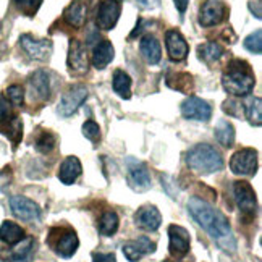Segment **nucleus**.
<instances>
[{
  "label": "nucleus",
  "instance_id": "obj_1",
  "mask_svg": "<svg viewBox=\"0 0 262 262\" xmlns=\"http://www.w3.org/2000/svg\"><path fill=\"white\" fill-rule=\"evenodd\" d=\"M188 210L198 225L207 231V235L212 238L215 243L227 251V253H235L236 251V239L231 233V227L227 217L217 210L212 204L201 198H191L188 201Z\"/></svg>",
  "mask_w": 262,
  "mask_h": 262
},
{
  "label": "nucleus",
  "instance_id": "obj_2",
  "mask_svg": "<svg viewBox=\"0 0 262 262\" xmlns=\"http://www.w3.org/2000/svg\"><path fill=\"white\" fill-rule=\"evenodd\" d=\"M256 78L246 62L233 60L222 76V86L231 96H248L254 89Z\"/></svg>",
  "mask_w": 262,
  "mask_h": 262
},
{
  "label": "nucleus",
  "instance_id": "obj_3",
  "mask_svg": "<svg viewBox=\"0 0 262 262\" xmlns=\"http://www.w3.org/2000/svg\"><path fill=\"white\" fill-rule=\"evenodd\" d=\"M188 167L199 175H210L224 168V157L214 146L201 143L189 149L186 157Z\"/></svg>",
  "mask_w": 262,
  "mask_h": 262
},
{
  "label": "nucleus",
  "instance_id": "obj_4",
  "mask_svg": "<svg viewBox=\"0 0 262 262\" xmlns=\"http://www.w3.org/2000/svg\"><path fill=\"white\" fill-rule=\"evenodd\" d=\"M49 245L58 256L65 259L72 257L79 246V239L73 230L68 228H52L49 235Z\"/></svg>",
  "mask_w": 262,
  "mask_h": 262
},
{
  "label": "nucleus",
  "instance_id": "obj_5",
  "mask_svg": "<svg viewBox=\"0 0 262 262\" xmlns=\"http://www.w3.org/2000/svg\"><path fill=\"white\" fill-rule=\"evenodd\" d=\"M233 196L241 215L246 219H253L257 212V199L253 186L246 181H236L233 185Z\"/></svg>",
  "mask_w": 262,
  "mask_h": 262
},
{
  "label": "nucleus",
  "instance_id": "obj_6",
  "mask_svg": "<svg viewBox=\"0 0 262 262\" xmlns=\"http://www.w3.org/2000/svg\"><path fill=\"white\" fill-rule=\"evenodd\" d=\"M230 170L235 175L253 177L257 170V152L254 149H241L230 159Z\"/></svg>",
  "mask_w": 262,
  "mask_h": 262
},
{
  "label": "nucleus",
  "instance_id": "obj_7",
  "mask_svg": "<svg viewBox=\"0 0 262 262\" xmlns=\"http://www.w3.org/2000/svg\"><path fill=\"white\" fill-rule=\"evenodd\" d=\"M10 209L16 219L23 222H39L41 220V209L34 201L28 199L25 196H12L10 198Z\"/></svg>",
  "mask_w": 262,
  "mask_h": 262
},
{
  "label": "nucleus",
  "instance_id": "obj_8",
  "mask_svg": "<svg viewBox=\"0 0 262 262\" xmlns=\"http://www.w3.org/2000/svg\"><path fill=\"white\" fill-rule=\"evenodd\" d=\"M86 97H88V89L83 84L72 86L62 96V99H60L58 114L62 115V117L73 115L76 110L79 108V105H81L84 100H86Z\"/></svg>",
  "mask_w": 262,
  "mask_h": 262
},
{
  "label": "nucleus",
  "instance_id": "obj_9",
  "mask_svg": "<svg viewBox=\"0 0 262 262\" xmlns=\"http://www.w3.org/2000/svg\"><path fill=\"white\" fill-rule=\"evenodd\" d=\"M120 13H122V4H120V0H104L97 10L96 23L100 29L110 31V29L115 28Z\"/></svg>",
  "mask_w": 262,
  "mask_h": 262
},
{
  "label": "nucleus",
  "instance_id": "obj_10",
  "mask_svg": "<svg viewBox=\"0 0 262 262\" xmlns=\"http://www.w3.org/2000/svg\"><path fill=\"white\" fill-rule=\"evenodd\" d=\"M19 44L25 52L34 60H47L54 49L50 39H36L29 34H23L19 37Z\"/></svg>",
  "mask_w": 262,
  "mask_h": 262
},
{
  "label": "nucleus",
  "instance_id": "obj_11",
  "mask_svg": "<svg viewBox=\"0 0 262 262\" xmlns=\"http://www.w3.org/2000/svg\"><path fill=\"white\" fill-rule=\"evenodd\" d=\"M181 115L196 122H209L212 117V107L199 97H188L181 104Z\"/></svg>",
  "mask_w": 262,
  "mask_h": 262
},
{
  "label": "nucleus",
  "instance_id": "obj_12",
  "mask_svg": "<svg viewBox=\"0 0 262 262\" xmlns=\"http://www.w3.org/2000/svg\"><path fill=\"white\" fill-rule=\"evenodd\" d=\"M128 168V181L129 186L135 191H147L150 188V175L146 164L139 162L136 159H128L126 162Z\"/></svg>",
  "mask_w": 262,
  "mask_h": 262
},
{
  "label": "nucleus",
  "instance_id": "obj_13",
  "mask_svg": "<svg viewBox=\"0 0 262 262\" xmlns=\"http://www.w3.org/2000/svg\"><path fill=\"white\" fill-rule=\"evenodd\" d=\"M168 238H170V245L168 251L175 259L185 257L189 253V233L180 225H170L168 227Z\"/></svg>",
  "mask_w": 262,
  "mask_h": 262
},
{
  "label": "nucleus",
  "instance_id": "obj_14",
  "mask_svg": "<svg viewBox=\"0 0 262 262\" xmlns=\"http://www.w3.org/2000/svg\"><path fill=\"white\" fill-rule=\"evenodd\" d=\"M225 4L222 0H206L199 10V25L201 26H215L225 18Z\"/></svg>",
  "mask_w": 262,
  "mask_h": 262
},
{
  "label": "nucleus",
  "instance_id": "obj_15",
  "mask_svg": "<svg viewBox=\"0 0 262 262\" xmlns=\"http://www.w3.org/2000/svg\"><path fill=\"white\" fill-rule=\"evenodd\" d=\"M68 70L73 75H84L88 72V55L83 44L72 39L68 50Z\"/></svg>",
  "mask_w": 262,
  "mask_h": 262
},
{
  "label": "nucleus",
  "instance_id": "obj_16",
  "mask_svg": "<svg viewBox=\"0 0 262 262\" xmlns=\"http://www.w3.org/2000/svg\"><path fill=\"white\" fill-rule=\"evenodd\" d=\"M156 251V243L147 236H139L138 239L128 241L123 245V254L129 262H138L143 256L152 254Z\"/></svg>",
  "mask_w": 262,
  "mask_h": 262
},
{
  "label": "nucleus",
  "instance_id": "obj_17",
  "mask_svg": "<svg viewBox=\"0 0 262 262\" xmlns=\"http://www.w3.org/2000/svg\"><path fill=\"white\" fill-rule=\"evenodd\" d=\"M165 46H167L168 57L172 58L173 62H181V60H185L189 52V47H188V42L185 41V37L178 31H175V29L167 31Z\"/></svg>",
  "mask_w": 262,
  "mask_h": 262
},
{
  "label": "nucleus",
  "instance_id": "obj_18",
  "mask_svg": "<svg viewBox=\"0 0 262 262\" xmlns=\"http://www.w3.org/2000/svg\"><path fill=\"white\" fill-rule=\"evenodd\" d=\"M29 91L31 96L36 100H47L52 93V86H50V75L44 70H37L29 78Z\"/></svg>",
  "mask_w": 262,
  "mask_h": 262
},
{
  "label": "nucleus",
  "instance_id": "obj_19",
  "mask_svg": "<svg viewBox=\"0 0 262 262\" xmlns=\"http://www.w3.org/2000/svg\"><path fill=\"white\" fill-rule=\"evenodd\" d=\"M135 222L139 228H143L146 231H156L160 227V224H162V215H160L157 207L144 206L136 212Z\"/></svg>",
  "mask_w": 262,
  "mask_h": 262
},
{
  "label": "nucleus",
  "instance_id": "obj_20",
  "mask_svg": "<svg viewBox=\"0 0 262 262\" xmlns=\"http://www.w3.org/2000/svg\"><path fill=\"white\" fill-rule=\"evenodd\" d=\"M81 170L83 167H81V162H79V159L75 156H70L63 160L62 165H60L58 180L62 181L63 185H73L78 180V177L81 175Z\"/></svg>",
  "mask_w": 262,
  "mask_h": 262
},
{
  "label": "nucleus",
  "instance_id": "obj_21",
  "mask_svg": "<svg viewBox=\"0 0 262 262\" xmlns=\"http://www.w3.org/2000/svg\"><path fill=\"white\" fill-rule=\"evenodd\" d=\"M139 50L141 55L144 57V60L150 65H157L160 62V57H162V49H160L159 41L154 36H144L139 42Z\"/></svg>",
  "mask_w": 262,
  "mask_h": 262
},
{
  "label": "nucleus",
  "instance_id": "obj_22",
  "mask_svg": "<svg viewBox=\"0 0 262 262\" xmlns=\"http://www.w3.org/2000/svg\"><path fill=\"white\" fill-rule=\"evenodd\" d=\"M115 57V49L112 46V42L104 39L100 41L96 47H94V52H93V65L97 70H104L110 62L114 60Z\"/></svg>",
  "mask_w": 262,
  "mask_h": 262
},
{
  "label": "nucleus",
  "instance_id": "obj_23",
  "mask_svg": "<svg viewBox=\"0 0 262 262\" xmlns=\"http://www.w3.org/2000/svg\"><path fill=\"white\" fill-rule=\"evenodd\" d=\"M86 2L84 0H73L70 4L65 12H63V18L65 21L70 26H75V28H81L84 25V19H86Z\"/></svg>",
  "mask_w": 262,
  "mask_h": 262
},
{
  "label": "nucleus",
  "instance_id": "obj_24",
  "mask_svg": "<svg viewBox=\"0 0 262 262\" xmlns=\"http://www.w3.org/2000/svg\"><path fill=\"white\" fill-rule=\"evenodd\" d=\"M25 239V230L19 227L15 222L5 220L2 225H0V241H4L5 245H18L19 241Z\"/></svg>",
  "mask_w": 262,
  "mask_h": 262
},
{
  "label": "nucleus",
  "instance_id": "obj_25",
  "mask_svg": "<svg viewBox=\"0 0 262 262\" xmlns=\"http://www.w3.org/2000/svg\"><path fill=\"white\" fill-rule=\"evenodd\" d=\"M214 135L219 144H222L224 147H231L235 143V128L227 120H220L214 129Z\"/></svg>",
  "mask_w": 262,
  "mask_h": 262
},
{
  "label": "nucleus",
  "instance_id": "obj_26",
  "mask_svg": "<svg viewBox=\"0 0 262 262\" xmlns=\"http://www.w3.org/2000/svg\"><path fill=\"white\" fill-rule=\"evenodd\" d=\"M112 84H114V91L122 99L131 97V78L128 73L123 72V70H117L114 73Z\"/></svg>",
  "mask_w": 262,
  "mask_h": 262
},
{
  "label": "nucleus",
  "instance_id": "obj_27",
  "mask_svg": "<svg viewBox=\"0 0 262 262\" xmlns=\"http://www.w3.org/2000/svg\"><path fill=\"white\" fill-rule=\"evenodd\" d=\"M224 55V47L219 42H206L198 47V57L206 63H212Z\"/></svg>",
  "mask_w": 262,
  "mask_h": 262
},
{
  "label": "nucleus",
  "instance_id": "obj_28",
  "mask_svg": "<svg viewBox=\"0 0 262 262\" xmlns=\"http://www.w3.org/2000/svg\"><path fill=\"white\" fill-rule=\"evenodd\" d=\"M245 112L251 125L259 126L262 123V100L260 97H253L245 105Z\"/></svg>",
  "mask_w": 262,
  "mask_h": 262
},
{
  "label": "nucleus",
  "instance_id": "obj_29",
  "mask_svg": "<svg viewBox=\"0 0 262 262\" xmlns=\"http://www.w3.org/2000/svg\"><path fill=\"white\" fill-rule=\"evenodd\" d=\"M118 230V215L115 212H105L99 220V231L104 236H112Z\"/></svg>",
  "mask_w": 262,
  "mask_h": 262
},
{
  "label": "nucleus",
  "instance_id": "obj_30",
  "mask_svg": "<svg viewBox=\"0 0 262 262\" xmlns=\"http://www.w3.org/2000/svg\"><path fill=\"white\" fill-rule=\"evenodd\" d=\"M55 144H57V138L52 133L46 131V133H42L41 136L37 138L36 149L39 150V152H42V154H49V152H52V150H54Z\"/></svg>",
  "mask_w": 262,
  "mask_h": 262
},
{
  "label": "nucleus",
  "instance_id": "obj_31",
  "mask_svg": "<svg viewBox=\"0 0 262 262\" xmlns=\"http://www.w3.org/2000/svg\"><path fill=\"white\" fill-rule=\"evenodd\" d=\"M245 49L249 50L251 54H256V55H260L262 52V31L257 29L253 34H249L246 39H245Z\"/></svg>",
  "mask_w": 262,
  "mask_h": 262
},
{
  "label": "nucleus",
  "instance_id": "obj_32",
  "mask_svg": "<svg viewBox=\"0 0 262 262\" xmlns=\"http://www.w3.org/2000/svg\"><path fill=\"white\" fill-rule=\"evenodd\" d=\"M15 118H16V115H13L8 100L5 97H0V129L12 123Z\"/></svg>",
  "mask_w": 262,
  "mask_h": 262
},
{
  "label": "nucleus",
  "instance_id": "obj_33",
  "mask_svg": "<svg viewBox=\"0 0 262 262\" xmlns=\"http://www.w3.org/2000/svg\"><path fill=\"white\" fill-rule=\"evenodd\" d=\"M31 248H33V239L28 238L21 246L16 248V251L12 254V260L13 262H28L29 253H31Z\"/></svg>",
  "mask_w": 262,
  "mask_h": 262
},
{
  "label": "nucleus",
  "instance_id": "obj_34",
  "mask_svg": "<svg viewBox=\"0 0 262 262\" xmlns=\"http://www.w3.org/2000/svg\"><path fill=\"white\" fill-rule=\"evenodd\" d=\"M7 96H8V100L13 105H23V102H25V91L21 86H18V84L10 86L7 89Z\"/></svg>",
  "mask_w": 262,
  "mask_h": 262
},
{
  "label": "nucleus",
  "instance_id": "obj_35",
  "mask_svg": "<svg viewBox=\"0 0 262 262\" xmlns=\"http://www.w3.org/2000/svg\"><path fill=\"white\" fill-rule=\"evenodd\" d=\"M41 2L42 0H15L16 7L21 10V12H25L26 15H34L39 5H41Z\"/></svg>",
  "mask_w": 262,
  "mask_h": 262
},
{
  "label": "nucleus",
  "instance_id": "obj_36",
  "mask_svg": "<svg viewBox=\"0 0 262 262\" xmlns=\"http://www.w3.org/2000/svg\"><path fill=\"white\" fill-rule=\"evenodd\" d=\"M83 135L89 141H97L100 138V128L96 122H93V120H88V122L83 125Z\"/></svg>",
  "mask_w": 262,
  "mask_h": 262
},
{
  "label": "nucleus",
  "instance_id": "obj_37",
  "mask_svg": "<svg viewBox=\"0 0 262 262\" xmlns=\"http://www.w3.org/2000/svg\"><path fill=\"white\" fill-rule=\"evenodd\" d=\"M93 262H117V259H115V254H112V253H107V254L94 253L93 254Z\"/></svg>",
  "mask_w": 262,
  "mask_h": 262
},
{
  "label": "nucleus",
  "instance_id": "obj_38",
  "mask_svg": "<svg viewBox=\"0 0 262 262\" xmlns=\"http://www.w3.org/2000/svg\"><path fill=\"white\" fill-rule=\"evenodd\" d=\"M136 4H138L141 8L149 10V8H156V7H159L160 0H136Z\"/></svg>",
  "mask_w": 262,
  "mask_h": 262
},
{
  "label": "nucleus",
  "instance_id": "obj_39",
  "mask_svg": "<svg viewBox=\"0 0 262 262\" xmlns=\"http://www.w3.org/2000/svg\"><path fill=\"white\" fill-rule=\"evenodd\" d=\"M10 172L8 170H0V189H4L5 186L10 185Z\"/></svg>",
  "mask_w": 262,
  "mask_h": 262
},
{
  "label": "nucleus",
  "instance_id": "obj_40",
  "mask_svg": "<svg viewBox=\"0 0 262 262\" xmlns=\"http://www.w3.org/2000/svg\"><path fill=\"white\" fill-rule=\"evenodd\" d=\"M173 2H175V7L178 8V12L183 15L186 12V8H188L189 0H173Z\"/></svg>",
  "mask_w": 262,
  "mask_h": 262
},
{
  "label": "nucleus",
  "instance_id": "obj_41",
  "mask_svg": "<svg viewBox=\"0 0 262 262\" xmlns=\"http://www.w3.org/2000/svg\"><path fill=\"white\" fill-rule=\"evenodd\" d=\"M4 52H5V44H2V42H0V58H2Z\"/></svg>",
  "mask_w": 262,
  "mask_h": 262
},
{
  "label": "nucleus",
  "instance_id": "obj_42",
  "mask_svg": "<svg viewBox=\"0 0 262 262\" xmlns=\"http://www.w3.org/2000/svg\"><path fill=\"white\" fill-rule=\"evenodd\" d=\"M0 262H4V260H0Z\"/></svg>",
  "mask_w": 262,
  "mask_h": 262
}]
</instances>
